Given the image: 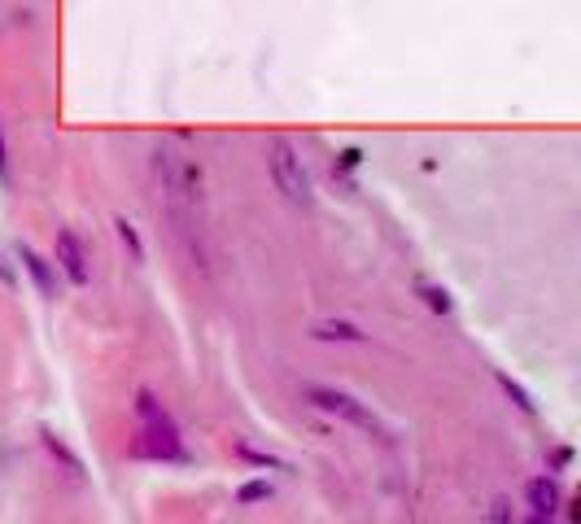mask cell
Instances as JSON below:
<instances>
[{
	"label": "cell",
	"mask_w": 581,
	"mask_h": 524,
	"mask_svg": "<svg viewBox=\"0 0 581 524\" xmlns=\"http://www.w3.org/2000/svg\"><path fill=\"white\" fill-rule=\"evenodd\" d=\"M115 228H118V240L131 249V258H136V263H145V240H140V233H136V228H131L122 215L115 219Z\"/></svg>",
	"instance_id": "10"
},
{
	"label": "cell",
	"mask_w": 581,
	"mask_h": 524,
	"mask_svg": "<svg viewBox=\"0 0 581 524\" xmlns=\"http://www.w3.org/2000/svg\"><path fill=\"white\" fill-rule=\"evenodd\" d=\"M0 184H9V149H4V131H0Z\"/></svg>",
	"instance_id": "15"
},
{
	"label": "cell",
	"mask_w": 581,
	"mask_h": 524,
	"mask_svg": "<svg viewBox=\"0 0 581 524\" xmlns=\"http://www.w3.org/2000/svg\"><path fill=\"white\" fill-rule=\"evenodd\" d=\"M154 167H158V179H163L171 206H197V197H201V171L188 158H179L171 145H158L154 149Z\"/></svg>",
	"instance_id": "2"
},
{
	"label": "cell",
	"mask_w": 581,
	"mask_h": 524,
	"mask_svg": "<svg viewBox=\"0 0 581 524\" xmlns=\"http://www.w3.org/2000/svg\"><path fill=\"white\" fill-rule=\"evenodd\" d=\"M415 293H420V297L429 301V310H437V315H451V306H455L451 293L437 289V285H429V280H415Z\"/></svg>",
	"instance_id": "9"
},
{
	"label": "cell",
	"mask_w": 581,
	"mask_h": 524,
	"mask_svg": "<svg viewBox=\"0 0 581 524\" xmlns=\"http://www.w3.org/2000/svg\"><path fill=\"white\" fill-rule=\"evenodd\" d=\"M342 167H358V149H346V154H342Z\"/></svg>",
	"instance_id": "16"
},
{
	"label": "cell",
	"mask_w": 581,
	"mask_h": 524,
	"mask_svg": "<svg viewBox=\"0 0 581 524\" xmlns=\"http://www.w3.org/2000/svg\"><path fill=\"white\" fill-rule=\"evenodd\" d=\"M306 394V403L319 411H328V415H337V419H346V424H354V428H363V433H372V437H390L385 433V424L372 415V411L363 407L358 398H349V394H342V389H328V385H306L302 389Z\"/></svg>",
	"instance_id": "3"
},
{
	"label": "cell",
	"mask_w": 581,
	"mask_h": 524,
	"mask_svg": "<svg viewBox=\"0 0 581 524\" xmlns=\"http://www.w3.org/2000/svg\"><path fill=\"white\" fill-rule=\"evenodd\" d=\"M240 455H245L249 464H258V467H285L280 459H272V455H263V451H249V446H240Z\"/></svg>",
	"instance_id": "14"
},
{
	"label": "cell",
	"mask_w": 581,
	"mask_h": 524,
	"mask_svg": "<svg viewBox=\"0 0 581 524\" xmlns=\"http://www.w3.org/2000/svg\"><path fill=\"white\" fill-rule=\"evenodd\" d=\"M136 455L167 459V464H188V451H184V442H179V428L171 424V415L145 419V433H140V442H136Z\"/></svg>",
	"instance_id": "4"
},
{
	"label": "cell",
	"mask_w": 581,
	"mask_h": 524,
	"mask_svg": "<svg viewBox=\"0 0 581 524\" xmlns=\"http://www.w3.org/2000/svg\"><path fill=\"white\" fill-rule=\"evenodd\" d=\"M529 524H551V521H542V516H533V521H529Z\"/></svg>",
	"instance_id": "18"
},
{
	"label": "cell",
	"mask_w": 581,
	"mask_h": 524,
	"mask_svg": "<svg viewBox=\"0 0 581 524\" xmlns=\"http://www.w3.org/2000/svg\"><path fill=\"white\" fill-rule=\"evenodd\" d=\"M499 385L508 389V398H512V403H516V407H521L524 415H533V398L524 394V389H521V385H516V380H512V376H503V372H499Z\"/></svg>",
	"instance_id": "11"
},
{
	"label": "cell",
	"mask_w": 581,
	"mask_h": 524,
	"mask_svg": "<svg viewBox=\"0 0 581 524\" xmlns=\"http://www.w3.org/2000/svg\"><path fill=\"white\" fill-rule=\"evenodd\" d=\"M267 167H272V184H276V192H285L293 206H311V197H315L311 175H306L302 158H297V149H293L285 136L272 140V149H267Z\"/></svg>",
	"instance_id": "1"
},
{
	"label": "cell",
	"mask_w": 581,
	"mask_h": 524,
	"mask_svg": "<svg viewBox=\"0 0 581 524\" xmlns=\"http://www.w3.org/2000/svg\"><path fill=\"white\" fill-rule=\"evenodd\" d=\"M236 498H240V503H263V498H272V485H267V481H249V485H240Z\"/></svg>",
	"instance_id": "12"
},
{
	"label": "cell",
	"mask_w": 581,
	"mask_h": 524,
	"mask_svg": "<svg viewBox=\"0 0 581 524\" xmlns=\"http://www.w3.org/2000/svg\"><path fill=\"white\" fill-rule=\"evenodd\" d=\"M315 337L319 342H363V333L349 319H324V324H315Z\"/></svg>",
	"instance_id": "8"
},
{
	"label": "cell",
	"mask_w": 581,
	"mask_h": 524,
	"mask_svg": "<svg viewBox=\"0 0 581 524\" xmlns=\"http://www.w3.org/2000/svg\"><path fill=\"white\" fill-rule=\"evenodd\" d=\"M490 524H516L512 498H494V503H490Z\"/></svg>",
	"instance_id": "13"
},
{
	"label": "cell",
	"mask_w": 581,
	"mask_h": 524,
	"mask_svg": "<svg viewBox=\"0 0 581 524\" xmlns=\"http://www.w3.org/2000/svg\"><path fill=\"white\" fill-rule=\"evenodd\" d=\"M18 263L27 267V276L36 280V289H40V297H58V276H53V267L31 249V245H18Z\"/></svg>",
	"instance_id": "7"
},
{
	"label": "cell",
	"mask_w": 581,
	"mask_h": 524,
	"mask_svg": "<svg viewBox=\"0 0 581 524\" xmlns=\"http://www.w3.org/2000/svg\"><path fill=\"white\" fill-rule=\"evenodd\" d=\"M53 263H58V271L75 285V289H88V285H92L88 249H83V240L70 233V228H61L58 233V254H53Z\"/></svg>",
	"instance_id": "5"
},
{
	"label": "cell",
	"mask_w": 581,
	"mask_h": 524,
	"mask_svg": "<svg viewBox=\"0 0 581 524\" xmlns=\"http://www.w3.org/2000/svg\"><path fill=\"white\" fill-rule=\"evenodd\" d=\"M524 503H529V512H533V516L551 521V516L564 507V490H560V481H555V476H533V481L524 485Z\"/></svg>",
	"instance_id": "6"
},
{
	"label": "cell",
	"mask_w": 581,
	"mask_h": 524,
	"mask_svg": "<svg viewBox=\"0 0 581 524\" xmlns=\"http://www.w3.org/2000/svg\"><path fill=\"white\" fill-rule=\"evenodd\" d=\"M4 459H9V451H4V442H0V472H4Z\"/></svg>",
	"instance_id": "17"
}]
</instances>
